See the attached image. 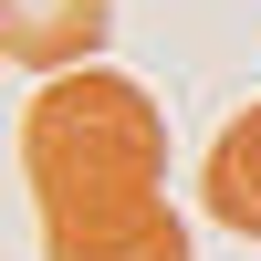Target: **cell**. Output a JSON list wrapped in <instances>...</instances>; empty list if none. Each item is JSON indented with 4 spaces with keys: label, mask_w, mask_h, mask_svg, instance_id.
Returning <instances> with one entry per match:
<instances>
[{
    "label": "cell",
    "mask_w": 261,
    "mask_h": 261,
    "mask_svg": "<svg viewBox=\"0 0 261 261\" xmlns=\"http://www.w3.org/2000/svg\"><path fill=\"white\" fill-rule=\"evenodd\" d=\"M21 178L42 261H188V220L167 209V115L136 73H53L21 115Z\"/></svg>",
    "instance_id": "cell-1"
},
{
    "label": "cell",
    "mask_w": 261,
    "mask_h": 261,
    "mask_svg": "<svg viewBox=\"0 0 261 261\" xmlns=\"http://www.w3.org/2000/svg\"><path fill=\"white\" fill-rule=\"evenodd\" d=\"M105 42V0H0V53L21 73H84Z\"/></svg>",
    "instance_id": "cell-2"
},
{
    "label": "cell",
    "mask_w": 261,
    "mask_h": 261,
    "mask_svg": "<svg viewBox=\"0 0 261 261\" xmlns=\"http://www.w3.org/2000/svg\"><path fill=\"white\" fill-rule=\"evenodd\" d=\"M199 209H209L220 230H241V241H261V94L209 136V157H199Z\"/></svg>",
    "instance_id": "cell-3"
}]
</instances>
